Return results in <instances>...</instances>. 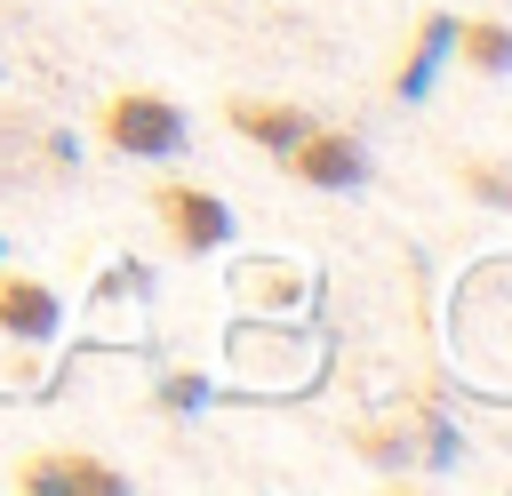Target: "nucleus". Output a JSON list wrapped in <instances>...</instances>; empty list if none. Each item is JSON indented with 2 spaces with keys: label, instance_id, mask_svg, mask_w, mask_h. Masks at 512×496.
I'll return each instance as SVG.
<instances>
[{
  "label": "nucleus",
  "instance_id": "f257e3e1",
  "mask_svg": "<svg viewBox=\"0 0 512 496\" xmlns=\"http://www.w3.org/2000/svg\"><path fill=\"white\" fill-rule=\"evenodd\" d=\"M104 136H112L120 152L152 160V152H176V144H184V112H176L168 96L128 88V96H112V104H104Z\"/></svg>",
  "mask_w": 512,
  "mask_h": 496
},
{
  "label": "nucleus",
  "instance_id": "f03ea898",
  "mask_svg": "<svg viewBox=\"0 0 512 496\" xmlns=\"http://www.w3.org/2000/svg\"><path fill=\"white\" fill-rule=\"evenodd\" d=\"M288 168H296L304 184H320V192H352V184H368V152H360L352 128H304V136L288 144Z\"/></svg>",
  "mask_w": 512,
  "mask_h": 496
},
{
  "label": "nucleus",
  "instance_id": "7ed1b4c3",
  "mask_svg": "<svg viewBox=\"0 0 512 496\" xmlns=\"http://www.w3.org/2000/svg\"><path fill=\"white\" fill-rule=\"evenodd\" d=\"M152 208H160V224L176 232V248H224V240H232V208H224L216 192H200V184H160Z\"/></svg>",
  "mask_w": 512,
  "mask_h": 496
},
{
  "label": "nucleus",
  "instance_id": "20e7f679",
  "mask_svg": "<svg viewBox=\"0 0 512 496\" xmlns=\"http://www.w3.org/2000/svg\"><path fill=\"white\" fill-rule=\"evenodd\" d=\"M24 488H72V496H120V472H104V464H88V456H72V448H56V456H40V464H24Z\"/></svg>",
  "mask_w": 512,
  "mask_h": 496
},
{
  "label": "nucleus",
  "instance_id": "39448f33",
  "mask_svg": "<svg viewBox=\"0 0 512 496\" xmlns=\"http://www.w3.org/2000/svg\"><path fill=\"white\" fill-rule=\"evenodd\" d=\"M0 328H8V336H24V344H40V336L56 328V296H48L40 280L0 272Z\"/></svg>",
  "mask_w": 512,
  "mask_h": 496
},
{
  "label": "nucleus",
  "instance_id": "423d86ee",
  "mask_svg": "<svg viewBox=\"0 0 512 496\" xmlns=\"http://www.w3.org/2000/svg\"><path fill=\"white\" fill-rule=\"evenodd\" d=\"M224 120H232L240 136L272 144V152H288V144L304 136V112H288V104H256V96H232V104H224Z\"/></svg>",
  "mask_w": 512,
  "mask_h": 496
},
{
  "label": "nucleus",
  "instance_id": "0eeeda50",
  "mask_svg": "<svg viewBox=\"0 0 512 496\" xmlns=\"http://www.w3.org/2000/svg\"><path fill=\"white\" fill-rule=\"evenodd\" d=\"M448 40H456V24H448V16H432V24H424V40H416V56H408V72H400V96H424V88H432V64H440V48H448Z\"/></svg>",
  "mask_w": 512,
  "mask_h": 496
},
{
  "label": "nucleus",
  "instance_id": "6e6552de",
  "mask_svg": "<svg viewBox=\"0 0 512 496\" xmlns=\"http://www.w3.org/2000/svg\"><path fill=\"white\" fill-rule=\"evenodd\" d=\"M456 48H464L472 72H504V64H512V32H504V24H464Z\"/></svg>",
  "mask_w": 512,
  "mask_h": 496
},
{
  "label": "nucleus",
  "instance_id": "1a4fd4ad",
  "mask_svg": "<svg viewBox=\"0 0 512 496\" xmlns=\"http://www.w3.org/2000/svg\"><path fill=\"white\" fill-rule=\"evenodd\" d=\"M464 184H472L488 208H512V168H488V160H472V168H464Z\"/></svg>",
  "mask_w": 512,
  "mask_h": 496
}]
</instances>
